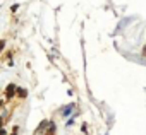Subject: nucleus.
Listing matches in <instances>:
<instances>
[{
	"mask_svg": "<svg viewBox=\"0 0 146 135\" xmlns=\"http://www.w3.org/2000/svg\"><path fill=\"white\" fill-rule=\"evenodd\" d=\"M14 135H16V133H14Z\"/></svg>",
	"mask_w": 146,
	"mask_h": 135,
	"instance_id": "4",
	"label": "nucleus"
},
{
	"mask_svg": "<svg viewBox=\"0 0 146 135\" xmlns=\"http://www.w3.org/2000/svg\"><path fill=\"white\" fill-rule=\"evenodd\" d=\"M4 46H5V41H0V51L4 50Z\"/></svg>",
	"mask_w": 146,
	"mask_h": 135,
	"instance_id": "3",
	"label": "nucleus"
},
{
	"mask_svg": "<svg viewBox=\"0 0 146 135\" xmlns=\"http://www.w3.org/2000/svg\"><path fill=\"white\" fill-rule=\"evenodd\" d=\"M14 94H16V86H14V84H9L7 89H5V96H7V99L14 98Z\"/></svg>",
	"mask_w": 146,
	"mask_h": 135,
	"instance_id": "1",
	"label": "nucleus"
},
{
	"mask_svg": "<svg viewBox=\"0 0 146 135\" xmlns=\"http://www.w3.org/2000/svg\"><path fill=\"white\" fill-rule=\"evenodd\" d=\"M16 92H17L21 98H26V94H28V91H26V89H21V87H16Z\"/></svg>",
	"mask_w": 146,
	"mask_h": 135,
	"instance_id": "2",
	"label": "nucleus"
}]
</instances>
